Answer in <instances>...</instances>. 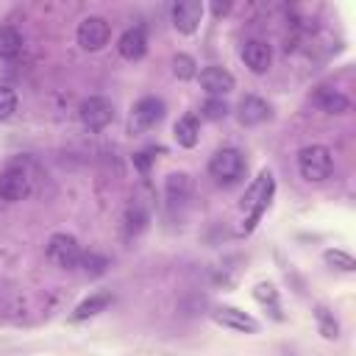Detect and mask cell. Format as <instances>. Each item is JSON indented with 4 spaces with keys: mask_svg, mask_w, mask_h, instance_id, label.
Segmentation results:
<instances>
[{
    "mask_svg": "<svg viewBox=\"0 0 356 356\" xmlns=\"http://www.w3.org/2000/svg\"><path fill=\"white\" fill-rule=\"evenodd\" d=\"M170 17H172L175 31L195 33L197 25H200V19H203V3H197V0H178V3H172Z\"/></svg>",
    "mask_w": 356,
    "mask_h": 356,
    "instance_id": "9",
    "label": "cell"
},
{
    "mask_svg": "<svg viewBox=\"0 0 356 356\" xmlns=\"http://www.w3.org/2000/svg\"><path fill=\"white\" fill-rule=\"evenodd\" d=\"M273 189H275V181H273V175H270L267 170H264V172L250 184V189H248V192H245V197H242V209L248 211L242 231H253V228H256L259 217H261V214H264V209L270 206Z\"/></svg>",
    "mask_w": 356,
    "mask_h": 356,
    "instance_id": "1",
    "label": "cell"
},
{
    "mask_svg": "<svg viewBox=\"0 0 356 356\" xmlns=\"http://www.w3.org/2000/svg\"><path fill=\"white\" fill-rule=\"evenodd\" d=\"M314 320H317V328L325 339H337L339 337V323L334 320V314L325 309V306H317L314 309Z\"/></svg>",
    "mask_w": 356,
    "mask_h": 356,
    "instance_id": "21",
    "label": "cell"
},
{
    "mask_svg": "<svg viewBox=\"0 0 356 356\" xmlns=\"http://www.w3.org/2000/svg\"><path fill=\"white\" fill-rule=\"evenodd\" d=\"M145 225H147V211L139 209V206L128 209V214H125V228H128V234H139Z\"/></svg>",
    "mask_w": 356,
    "mask_h": 356,
    "instance_id": "26",
    "label": "cell"
},
{
    "mask_svg": "<svg viewBox=\"0 0 356 356\" xmlns=\"http://www.w3.org/2000/svg\"><path fill=\"white\" fill-rule=\"evenodd\" d=\"M172 136L181 147H195L197 145V136H200V125H197V117L195 114H184L175 128H172Z\"/></svg>",
    "mask_w": 356,
    "mask_h": 356,
    "instance_id": "18",
    "label": "cell"
},
{
    "mask_svg": "<svg viewBox=\"0 0 356 356\" xmlns=\"http://www.w3.org/2000/svg\"><path fill=\"white\" fill-rule=\"evenodd\" d=\"M150 161H153V156H150V150H142V153H136L134 156V164L142 170V172H147V167H150Z\"/></svg>",
    "mask_w": 356,
    "mask_h": 356,
    "instance_id": "28",
    "label": "cell"
},
{
    "mask_svg": "<svg viewBox=\"0 0 356 356\" xmlns=\"http://www.w3.org/2000/svg\"><path fill=\"white\" fill-rule=\"evenodd\" d=\"M14 108H17V95H14V89L0 83V120H8V117L14 114Z\"/></svg>",
    "mask_w": 356,
    "mask_h": 356,
    "instance_id": "27",
    "label": "cell"
},
{
    "mask_svg": "<svg viewBox=\"0 0 356 356\" xmlns=\"http://www.w3.org/2000/svg\"><path fill=\"white\" fill-rule=\"evenodd\" d=\"M117 50H120V56H122V58H128V61L142 58V56H145V50H147V36H145V28H142V25L128 28V31H125V33L117 39Z\"/></svg>",
    "mask_w": 356,
    "mask_h": 356,
    "instance_id": "14",
    "label": "cell"
},
{
    "mask_svg": "<svg viewBox=\"0 0 356 356\" xmlns=\"http://www.w3.org/2000/svg\"><path fill=\"white\" fill-rule=\"evenodd\" d=\"M245 156L236 147H222L209 159V172L220 184H236L245 175Z\"/></svg>",
    "mask_w": 356,
    "mask_h": 356,
    "instance_id": "3",
    "label": "cell"
},
{
    "mask_svg": "<svg viewBox=\"0 0 356 356\" xmlns=\"http://www.w3.org/2000/svg\"><path fill=\"white\" fill-rule=\"evenodd\" d=\"M164 192H167V200L175 206V203H186L189 195H192V178L186 172H170L167 181H164Z\"/></svg>",
    "mask_w": 356,
    "mask_h": 356,
    "instance_id": "16",
    "label": "cell"
},
{
    "mask_svg": "<svg viewBox=\"0 0 356 356\" xmlns=\"http://www.w3.org/2000/svg\"><path fill=\"white\" fill-rule=\"evenodd\" d=\"M75 36H78V44H81L83 50H92V53H95V50H100V47L108 42L111 28H108V22H106L103 17H86V19H81Z\"/></svg>",
    "mask_w": 356,
    "mask_h": 356,
    "instance_id": "8",
    "label": "cell"
},
{
    "mask_svg": "<svg viewBox=\"0 0 356 356\" xmlns=\"http://www.w3.org/2000/svg\"><path fill=\"white\" fill-rule=\"evenodd\" d=\"M214 320L222 325V328H231V331H242V334H253L259 331V323L245 314L242 309H234V306H220L214 309Z\"/></svg>",
    "mask_w": 356,
    "mask_h": 356,
    "instance_id": "13",
    "label": "cell"
},
{
    "mask_svg": "<svg viewBox=\"0 0 356 356\" xmlns=\"http://www.w3.org/2000/svg\"><path fill=\"white\" fill-rule=\"evenodd\" d=\"M298 172L306 181H325L334 172V156L323 145H306L298 153Z\"/></svg>",
    "mask_w": 356,
    "mask_h": 356,
    "instance_id": "2",
    "label": "cell"
},
{
    "mask_svg": "<svg viewBox=\"0 0 356 356\" xmlns=\"http://www.w3.org/2000/svg\"><path fill=\"white\" fill-rule=\"evenodd\" d=\"M78 267H83V273H89V275H103V273H106V267H108V259H106L103 253L86 250V253H81Z\"/></svg>",
    "mask_w": 356,
    "mask_h": 356,
    "instance_id": "22",
    "label": "cell"
},
{
    "mask_svg": "<svg viewBox=\"0 0 356 356\" xmlns=\"http://www.w3.org/2000/svg\"><path fill=\"white\" fill-rule=\"evenodd\" d=\"M31 192V178L19 164H8L6 170H0V197L8 203H17L22 197H28Z\"/></svg>",
    "mask_w": 356,
    "mask_h": 356,
    "instance_id": "7",
    "label": "cell"
},
{
    "mask_svg": "<svg viewBox=\"0 0 356 356\" xmlns=\"http://www.w3.org/2000/svg\"><path fill=\"white\" fill-rule=\"evenodd\" d=\"M200 86L209 92V97H222V95H228L231 89H234V75L225 70V67H206V70H200Z\"/></svg>",
    "mask_w": 356,
    "mask_h": 356,
    "instance_id": "10",
    "label": "cell"
},
{
    "mask_svg": "<svg viewBox=\"0 0 356 356\" xmlns=\"http://www.w3.org/2000/svg\"><path fill=\"white\" fill-rule=\"evenodd\" d=\"M172 72H175V78L189 81V78H195V75H197V64H195V58H192V56L178 53V56H172Z\"/></svg>",
    "mask_w": 356,
    "mask_h": 356,
    "instance_id": "23",
    "label": "cell"
},
{
    "mask_svg": "<svg viewBox=\"0 0 356 356\" xmlns=\"http://www.w3.org/2000/svg\"><path fill=\"white\" fill-rule=\"evenodd\" d=\"M242 61L250 72H267L273 64V47L261 39H250L242 44Z\"/></svg>",
    "mask_w": 356,
    "mask_h": 356,
    "instance_id": "11",
    "label": "cell"
},
{
    "mask_svg": "<svg viewBox=\"0 0 356 356\" xmlns=\"http://www.w3.org/2000/svg\"><path fill=\"white\" fill-rule=\"evenodd\" d=\"M78 120H81L83 128H89V131H103V128L111 125V120H114V106H111L108 97L92 95V97L81 100V106H78Z\"/></svg>",
    "mask_w": 356,
    "mask_h": 356,
    "instance_id": "4",
    "label": "cell"
},
{
    "mask_svg": "<svg viewBox=\"0 0 356 356\" xmlns=\"http://www.w3.org/2000/svg\"><path fill=\"white\" fill-rule=\"evenodd\" d=\"M81 245L72 234H53L47 239V259L61 270H75L81 261Z\"/></svg>",
    "mask_w": 356,
    "mask_h": 356,
    "instance_id": "5",
    "label": "cell"
},
{
    "mask_svg": "<svg viewBox=\"0 0 356 356\" xmlns=\"http://www.w3.org/2000/svg\"><path fill=\"white\" fill-rule=\"evenodd\" d=\"M161 117H164V100H161V97L147 95V97H139V100L134 103V108H131V120H128V128H131V134H142V131L153 128Z\"/></svg>",
    "mask_w": 356,
    "mask_h": 356,
    "instance_id": "6",
    "label": "cell"
},
{
    "mask_svg": "<svg viewBox=\"0 0 356 356\" xmlns=\"http://www.w3.org/2000/svg\"><path fill=\"white\" fill-rule=\"evenodd\" d=\"M200 114H203L206 120H222V117L228 114V103H225L222 97H209V100H203Z\"/></svg>",
    "mask_w": 356,
    "mask_h": 356,
    "instance_id": "25",
    "label": "cell"
},
{
    "mask_svg": "<svg viewBox=\"0 0 356 356\" xmlns=\"http://www.w3.org/2000/svg\"><path fill=\"white\" fill-rule=\"evenodd\" d=\"M253 295H256V300H259L264 309H270V314H273L275 320H284L281 306H278V292H275L273 284H259V286L253 289Z\"/></svg>",
    "mask_w": 356,
    "mask_h": 356,
    "instance_id": "20",
    "label": "cell"
},
{
    "mask_svg": "<svg viewBox=\"0 0 356 356\" xmlns=\"http://www.w3.org/2000/svg\"><path fill=\"white\" fill-rule=\"evenodd\" d=\"M19 53H22V36H19V31L11 28V25H0V58L11 61Z\"/></svg>",
    "mask_w": 356,
    "mask_h": 356,
    "instance_id": "19",
    "label": "cell"
},
{
    "mask_svg": "<svg viewBox=\"0 0 356 356\" xmlns=\"http://www.w3.org/2000/svg\"><path fill=\"white\" fill-rule=\"evenodd\" d=\"M323 259H325V264H331V267H337V270H345V273H353V270H356L353 256L345 253V250H325Z\"/></svg>",
    "mask_w": 356,
    "mask_h": 356,
    "instance_id": "24",
    "label": "cell"
},
{
    "mask_svg": "<svg viewBox=\"0 0 356 356\" xmlns=\"http://www.w3.org/2000/svg\"><path fill=\"white\" fill-rule=\"evenodd\" d=\"M312 103H314L320 111H325V114H345V111L350 108V100H348L339 89L325 86V83L312 92Z\"/></svg>",
    "mask_w": 356,
    "mask_h": 356,
    "instance_id": "12",
    "label": "cell"
},
{
    "mask_svg": "<svg viewBox=\"0 0 356 356\" xmlns=\"http://www.w3.org/2000/svg\"><path fill=\"white\" fill-rule=\"evenodd\" d=\"M239 122L242 125H259V122H264L267 117H270V106L261 100V97H256V95H248V97H242V103H239Z\"/></svg>",
    "mask_w": 356,
    "mask_h": 356,
    "instance_id": "15",
    "label": "cell"
},
{
    "mask_svg": "<svg viewBox=\"0 0 356 356\" xmlns=\"http://www.w3.org/2000/svg\"><path fill=\"white\" fill-rule=\"evenodd\" d=\"M228 8H231V6H228V3H222V6H220V3H214V6H211V11H214V14H217V17H222V14H225V11H228Z\"/></svg>",
    "mask_w": 356,
    "mask_h": 356,
    "instance_id": "29",
    "label": "cell"
},
{
    "mask_svg": "<svg viewBox=\"0 0 356 356\" xmlns=\"http://www.w3.org/2000/svg\"><path fill=\"white\" fill-rule=\"evenodd\" d=\"M111 300H114V295H111V292H95V295H89L86 300H81V303L75 306L72 320H86V317H95V314L106 312V309L111 306Z\"/></svg>",
    "mask_w": 356,
    "mask_h": 356,
    "instance_id": "17",
    "label": "cell"
}]
</instances>
